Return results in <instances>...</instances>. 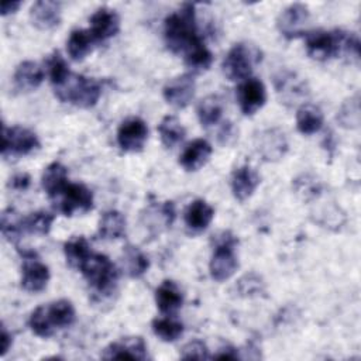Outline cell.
<instances>
[{"label":"cell","mask_w":361,"mask_h":361,"mask_svg":"<svg viewBox=\"0 0 361 361\" xmlns=\"http://www.w3.org/2000/svg\"><path fill=\"white\" fill-rule=\"evenodd\" d=\"M94 39L87 30H73L66 41V49L73 61H82L93 48Z\"/></svg>","instance_id":"83f0119b"},{"label":"cell","mask_w":361,"mask_h":361,"mask_svg":"<svg viewBox=\"0 0 361 361\" xmlns=\"http://www.w3.org/2000/svg\"><path fill=\"white\" fill-rule=\"evenodd\" d=\"M47 68H48V75H49V80L54 85V87L62 85L69 75L72 73L68 68L66 61L61 56V54L58 51H55L54 54H51L47 59Z\"/></svg>","instance_id":"74e56055"},{"label":"cell","mask_w":361,"mask_h":361,"mask_svg":"<svg viewBox=\"0 0 361 361\" xmlns=\"http://www.w3.org/2000/svg\"><path fill=\"white\" fill-rule=\"evenodd\" d=\"M14 87L20 92H31L37 89L44 80V69L32 61L21 62L13 76Z\"/></svg>","instance_id":"603a6c76"},{"label":"cell","mask_w":361,"mask_h":361,"mask_svg":"<svg viewBox=\"0 0 361 361\" xmlns=\"http://www.w3.org/2000/svg\"><path fill=\"white\" fill-rule=\"evenodd\" d=\"M28 324L31 327V330L38 336V337H49L54 334L55 331V327L48 316V312H47V306H38L30 316V320H28Z\"/></svg>","instance_id":"f35d334b"},{"label":"cell","mask_w":361,"mask_h":361,"mask_svg":"<svg viewBox=\"0 0 361 361\" xmlns=\"http://www.w3.org/2000/svg\"><path fill=\"white\" fill-rule=\"evenodd\" d=\"M79 271L97 295L109 296L114 292L118 272L116 265L104 254L92 252Z\"/></svg>","instance_id":"7a4b0ae2"},{"label":"cell","mask_w":361,"mask_h":361,"mask_svg":"<svg viewBox=\"0 0 361 361\" xmlns=\"http://www.w3.org/2000/svg\"><path fill=\"white\" fill-rule=\"evenodd\" d=\"M155 302L161 313L171 316L175 314L183 303L180 288L171 279H165L155 290Z\"/></svg>","instance_id":"7402d4cb"},{"label":"cell","mask_w":361,"mask_h":361,"mask_svg":"<svg viewBox=\"0 0 361 361\" xmlns=\"http://www.w3.org/2000/svg\"><path fill=\"white\" fill-rule=\"evenodd\" d=\"M47 312L55 329L68 327L75 322V307L66 299H59L47 305Z\"/></svg>","instance_id":"d6a6232c"},{"label":"cell","mask_w":361,"mask_h":361,"mask_svg":"<svg viewBox=\"0 0 361 361\" xmlns=\"http://www.w3.org/2000/svg\"><path fill=\"white\" fill-rule=\"evenodd\" d=\"M148 138V127L140 117L124 120L117 130V142L126 152H138L144 148Z\"/></svg>","instance_id":"8fae6325"},{"label":"cell","mask_w":361,"mask_h":361,"mask_svg":"<svg viewBox=\"0 0 361 361\" xmlns=\"http://www.w3.org/2000/svg\"><path fill=\"white\" fill-rule=\"evenodd\" d=\"M254 145L257 152L268 162L279 161L288 151V141L279 128H267L255 135Z\"/></svg>","instance_id":"4fadbf2b"},{"label":"cell","mask_w":361,"mask_h":361,"mask_svg":"<svg viewBox=\"0 0 361 361\" xmlns=\"http://www.w3.org/2000/svg\"><path fill=\"white\" fill-rule=\"evenodd\" d=\"M102 357L106 360H145L147 345L142 337H126L107 345Z\"/></svg>","instance_id":"e0dca14e"},{"label":"cell","mask_w":361,"mask_h":361,"mask_svg":"<svg viewBox=\"0 0 361 361\" xmlns=\"http://www.w3.org/2000/svg\"><path fill=\"white\" fill-rule=\"evenodd\" d=\"M21 6V3L20 1H4L3 4H1V14L3 16H7V14H10V13H14V11H17V8Z\"/></svg>","instance_id":"7dc6e473"},{"label":"cell","mask_w":361,"mask_h":361,"mask_svg":"<svg viewBox=\"0 0 361 361\" xmlns=\"http://www.w3.org/2000/svg\"><path fill=\"white\" fill-rule=\"evenodd\" d=\"M59 196L58 210L65 216H72L76 212L86 213L93 207V193L83 183H68Z\"/></svg>","instance_id":"ba28073f"},{"label":"cell","mask_w":361,"mask_h":361,"mask_svg":"<svg viewBox=\"0 0 361 361\" xmlns=\"http://www.w3.org/2000/svg\"><path fill=\"white\" fill-rule=\"evenodd\" d=\"M54 89L61 102L72 103L83 109L94 106L102 94V86L97 80L78 73H71L62 85Z\"/></svg>","instance_id":"3957f363"},{"label":"cell","mask_w":361,"mask_h":361,"mask_svg":"<svg viewBox=\"0 0 361 361\" xmlns=\"http://www.w3.org/2000/svg\"><path fill=\"white\" fill-rule=\"evenodd\" d=\"M152 331L157 337H159L162 341H175L178 340L183 333V324L171 316L166 317H158L152 320Z\"/></svg>","instance_id":"d590c367"},{"label":"cell","mask_w":361,"mask_h":361,"mask_svg":"<svg viewBox=\"0 0 361 361\" xmlns=\"http://www.w3.org/2000/svg\"><path fill=\"white\" fill-rule=\"evenodd\" d=\"M258 59L259 56L255 48L240 42L227 52L221 63V69L228 80H244L250 78Z\"/></svg>","instance_id":"8992f818"},{"label":"cell","mask_w":361,"mask_h":361,"mask_svg":"<svg viewBox=\"0 0 361 361\" xmlns=\"http://www.w3.org/2000/svg\"><path fill=\"white\" fill-rule=\"evenodd\" d=\"M217 140L223 145H228L235 140V128L231 123H224V126L220 128L217 134Z\"/></svg>","instance_id":"7bdbcfd3"},{"label":"cell","mask_w":361,"mask_h":361,"mask_svg":"<svg viewBox=\"0 0 361 361\" xmlns=\"http://www.w3.org/2000/svg\"><path fill=\"white\" fill-rule=\"evenodd\" d=\"M214 217L213 207L203 199L193 200L185 210L183 219L189 231L202 233L209 227Z\"/></svg>","instance_id":"44dd1931"},{"label":"cell","mask_w":361,"mask_h":361,"mask_svg":"<svg viewBox=\"0 0 361 361\" xmlns=\"http://www.w3.org/2000/svg\"><path fill=\"white\" fill-rule=\"evenodd\" d=\"M235 289H237L238 296L252 298V296H259L261 293H264L265 285H264V281L261 279V276L251 272L238 279V282L235 283Z\"/></svg>","instance_id":"ab89813d"},{"label":"cell","mask_w":361,"mask_h":361,"mask_svg":"<svg viewBox=\"0 0 361 361\" xmlns=\"http://www.w3.org/2000/svg\"><path fill=\"white\" fill-rule=\"evenodd\" d=\"M32 25L39 30H51L61 21V3L54 0H38L30 10Z\"/></svg>","instance_id":"ac0fdd59"},{"label":"cell","mask_w":361,"mask_h":361,"mask_svg":"<svg viewBox=\"0 0 361 361\" xmlns=\"http://www.w3.org/2000/svg\"><path fill=\"white\" fill-rule=\"evenodd\" d=\"M31 183V179L27 173H17L10 179V186L16 190H25Z\"/></svg>","instance_id":"ee69618b"},{"label":"cell","mask_w":361,"mask_h":361,"mask_svg":"<svg viewBox=\"0 0 361 361\" xmlns=\"http://www.w3.org/2000/svg\"><path fill=\"white\" fill-rule=\"evenodd\" d=\"M296 127L305 135L317 133L323 127L322 110L312 103H303L296 111Z\"/></svg>","instance_id":"d4e9b609"},{"label":"cell","mask_w":361,"mask_h":361,"mask_svg":"<svg viewBox=\"0 0 361 361\" xmlns=\"http://www.w3.org/2000/svg\"><path fill=\"white\" fill-rule=\"evenodd\" d=\"M11 343H13L11 334L7 331L6 326H1V351H0L1 355H4L8 351V348L11 347Z\"/></svg>","instance_id":"bcb514c9"},{"label":"cell","mask_w":361,"mask_h":361,"mask_svg":"<svg viewBox=\"0 0 361 361\" xmlns=\"http://www.w3.org/2000/svg\"><path fill=\"white\" fill-rule=\"evenodd\" d=\"M309 20L310 14L307 7L302 3H293L279 14L276 25L285 38L292 39L306 32Z\"/></svg>","instance_id":"9c48e42d"},{"label":"cell","mask_w":361,"mask_h":361,"mask_svg":"<svg viewBox=\"0 0 361 361\" xmlns=\"http://www.w3.org/2000/svg\"><path fill=\"white\" fill-rule=\"evenodd\" d=\"M126 233V217L118 210H107L99 220V235L103 240H117Z\"/></svg>","instance_id":"4316f807"},{"label":"cell","mask_w":361,"mask_h":361,"mask_svg":"<svg viewBox=\"0 0 361 361\" xmlns=\"http://www.w3.org/2000/svg\"><path fill=\"white\" fill-rule=\"evenodd\" d=\"M39 147L38 137L34 131L21 127L3 126L1 135V155L6 157H20L27 155Z\"/></svg>","instance_id":"52a82bcc"},{"label":"cell","mask_w":361,"mask_h":361,"mask_svg":"<svg viewBox=\"0 0 361 361\" xmlns=\"http://www.w3.org/2000/svg\"><path fill=\"white\" fill-rule=\"evenodd\" d=\"M164 37L166 47L173 54H185L192 45L202 41L197 34L195 4L185 3L178 11L165 18Z\"/></svg>","instance_id":"6da1fadb"},{"label":"cell","mask_w":361,"mask_h":361,"mask_svg":"<svg viewBox=\"0 0 361 361\" xmlns=\"http://www.w3.org/2000/svg\"><path fill=\"white\" fill-rule=\"evenodd\" d=\"M213 358H216V360H237V358H240V355H238L237 348L227 344V345L219 348V351L213 355Z\"/></svg>","instance_id":"f6af8a7d"},{"label":"cell","mask_w":361,"mask_h":361,"mask_svg":"<svg viewBox=\"0 0 361 361\" xmlns=\"http://www.w3.org/2000/svg\"><path fill=\"white\" fill-rule=\"evenodd\" d=\"M237 238L230 231H221L214 237V251L209 264L210 275L214 281L223 282L234 275L238 259L234 254Z\"/></svg>","instance_id":"277c9868"},{"label":"cell","mask_w":361,"mask_h":361,"mask_svg":"<svg viewBox=\"0 0 361 361\" xmlns=\"http://www.w3.org/2000/svg\"><path fill=\"white\" fill-rule=\"evenodd\" d=\"M68 183V169L63 164L55 161L45 168L41 185L49 197H58Z\"/></svg>","instance_id":"cb8c5ba5"},{"label":"cell","mask_w":361,"mask_h":361,"mask_svg":"<svg viewBox=\"0 0 361 361\" xmlns=\"http://www.w3.org/2000/svg\"><path fill=\"white\" fill-rule=\"evenodd\" d=\"M180 358L183 360H207L210 358L206 344L200 340H192L183 345Z\"/></svg>","instance_id":"b9f144b4"},{"label":"cell","mask_w":361,"mask_h":361,"mask_svg":"<svg viewBox=\"0 0 361 361\" xmlns=\"http://www.w3.org/2000/svg\"><path fill=\"white\" fill-rule=\"evenodd\" d=\"M275 89L279 94V99L282 103L288 106H295L298 103H302L305 97L307 96V86L306 82L299 78L295 72L290 71H281L275 79Z\"/></svg>","instance_id":"5bb4252c"},{"label":"cell","mask_w":361,"mask_h":361,"mask_svg":"<svg viewBox=\"0 0 361 361\" xmlns=\"http://www.w3.org/2000/svg\"><path fill=\"white\" fill-rule=\"evenodd\" d=\"M183 55L186 66L195 73L207 71L213 62V54L203 44V41H199L195 45H192Z\"/></svg>","instance_id":"4dcf8cb0"},{"label":"cell","mask_w":361,"mask_h":361,"mask_svg":"<svg viewBox=\"0 0 361 361\" xmlns=\"http://www.w3.org/2000/svg\"><path fill=\"white\" fill-rule=\"evenodd\" d=\"M123 268L130 278H140L148 271L149 259L138 247L128 244L123 250Z\"/></svg>","instance_id":"484cf974"},{"label":"cell","mask_w":361,"mask_h":361,"mask_svg":"<svg viewBox=\"0 0 361 361\" xmlns=\"http://www.w3.org/2000/svg\"><path fill=\"white\" fill-rule=\"evenodd\" d=\"M197 117L203 127L214 126L220 121L223 114V102L216 94H209L197 104Z\"/></svg>","instance_id":"f1b7e54d"},{"label":"cell","mask_w":361,"mask_h":361,"mask_svg":"<svg viewBox=\"0 0 361 361\" xmlns=\"http://www.w3.org/2000/svg\"><path fill=\"white\" fill-rule=\"evenodd\" d=\"M259 185V176L255 169L248 165H243L234 169L231 175V192L240 202L248 199Z\"/></svg>","instance_id":"ffe728a7"},{"label":"cell","mask_w":361,"mask_h":361,"mask_svg":"<svg viewBox=\"0 0 361 361\" xmlns=\"http://www.w3.org/2000/svg\"><path fill=\"white\" fill-rule=\"evenodd\" d=\"M212 145L203 138H196L189 142L179 157V164L183 169L193 172L200 169L212 155Z\"/></svg>","instance_id":"d6986e66"},{"label":"cell","mask_w":361,"mask_h":361,"mask_svg":"<svg viewBox=\"0 0 361 361\" xmlns=\"http://www.w3.org/2000/svg\"><path fill=\"white\" fill-rule=\"evenodd\" d=\"M350 38L344 31H323L317 30L306 35V51L312 59L327 61L345 52V45Z\"/></svg>","instance_id":"5b68a950"},{"label":"cell","mask_w":361,"mask_h":361,"mask_svg":"<svg viewBox=\"0 0 361 361\" xmlns=\"http://www.w3.org/2000/svg\"><path fill=\"white\" fill-rule=\"evenodd\" d=\"M23 254V276L21 286L28 292H41L49 281V269L41 262L34 251H24Z\"/></svg>","instance_id":"30bf717a"},{"label":"cell","mask_w":361,"mask_h":361,"mask_svg":"<svg viewBox=\"0 0 361 361\" xmlns=\"http://www.w3.org/2000/svg\"><path fill=\"white\" fill-rule=\"evenodd\" d=\"M158 133L162 144L166 148H173L183 141L186 135L185 127L175 116H165L158 126Z\"/></svg>","instance_id":"f546056e"},{"label":"cell","mask_w":361,"mask_h":361,"mask_svg":"<svg viewBox=\"0 0 361 361\" xmlns=\"http://www.w3.org/2000/svg\"><path fill=\"white\" fill-rule=\"evenodd\" d=\"M337 120L344 128H357L361 120V109H360V94L348 97L340 107Z\"/></svg>","instance_id":"e575fe53"},{"label":"cell","mask_w":361,"mask_h":361,"mask_svg":"<svg viewBox=\"0 0 361 361\" xmlns=\"http://www.w3.org/2000/svg\"><path fill=\"white\" fill-rule=\"evenodd\" d=\"M1 234L10 243H17L21 238L24 230V219L13 209H6L1 213Z\"/></svg>","instance_id":"836d02e7"},{"label":"cell","mask_w":361,"mask_h":361,"mask_svg":"<svg viewBox=\"0 0 361 361\" xmlns=\"http://www.w3.org/2000/svg\"><path fill=\"white\" fill-rule=\"evenodd\" d=\"M195 89H196V85H195L193 76L190 73H183L171 79L164 86L162 93L165 100L171 106L176 109H183L192 102L195 96Z\"/></svg>","instance_id":"9a60e30c"},{"label":"cell","mask_w":361,"mask_h":361,"mask_svg":"<svg viewBox=\"0 0 361 361\" xmlns=\"http://www.w3.org/2000/svg\"><path fill=\"white\" fill-rule=\"evenodd\" d=\"M237 102L243 114L252 116L257 113L267 102V90L264 83L255 78L241 80L237 87Z\"/></svg>","instance_id":"7c38bea8"},{"label":"cell","mask_w":361,"mask_h":361,"mask_svg":"<svg viewBox=\"0 0 361 361\" xmlns=\"http://www.w3.org/2000/svg\"><path fill=\"white\" fill-rule=\"evenodd\" d=\"M120 30V17L118 14L109 8L100 7L90 17V30L94 42H103L114 37Z\"/></svg>","instance_id":"2e32d148"},{"label":"cell","mask_w":361,"mask_h":361,"mask_svg":"<svg viewBox=\"0 0 361 361\" xmlns=\"http://www.w3.org/2000/svg\"><path fill=\"white\" fill-rule=\"evenodd\" d=\"M63 252L66 257V262L76 269H79L86 258L92 254L87 240L82 235L69 238L63 245Z\"/></svg>","instance_id":"1f68e13d"},{"label":"cell","mask_w":361,"mask_h":361,"mask_svg":"<svg viewBox=\"0 0 361 361\" xmlns=\"http://www.w3.org/2000/svg\"><path fill=\"white\" fill-rule=\"evenodd\" d=\"M295 190L302 199L310 200L322 193V183L310 175H302L295 179Z\"/></svg>","instance_id":"60d3db41"},{"label":"cell","mask_w":361,"mask_h":361,"mask_svg":"<svg viewBox=\"0 0 361 361\" xmlns=\"http://www.w3.org/2000/svg\"><path fill=\"white\" fill-rule=\"evenodd\" d=\"M54 220H55V214L49 212H45V210L34 212L30 216L24 217V230L31 234H48Z\"/></svg>","instance_id":"8d00e7d4"}]
</instances>
